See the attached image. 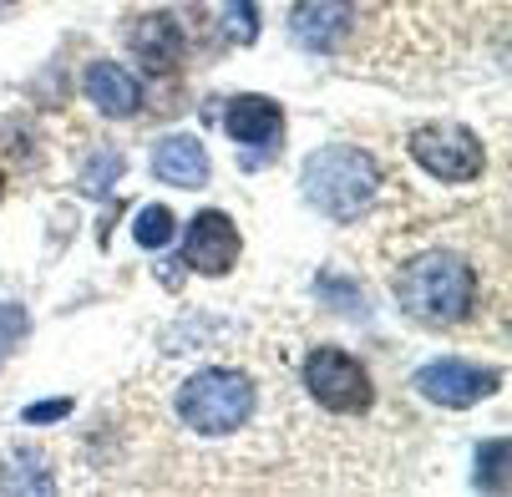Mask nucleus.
Masks as SVG:
<instances>
[{"label":"nucleus","mask_w":512,"mask_h":497,"mask_svg":"<svg viewBox=\"0 0 512 497\" xmlns=\"http://www.w3.org/2000/svg\"><path fill=\"white\" fill-rule=\"evenodd\" d=\"M66 411H71V401H46V406H26V421H56Z\"/></svg>","instance_id":"nucleus-17"},{"label":"nucleus","mask_w":512,"mask_h":497,"mask_svg":"<svg viewBox=\"0 0 512 497\" xmlns=\"http://www.w3.org/2000/svg\"><path fill=\"white\" fill-rule=\"evenodd\" d=\"M87 97H92V107L107 112V117H132V112L142 107L137 77H132L127 66H112V61L87 66Z\"/></svg>","instance_id":"nucleus-11"},{"label":"nucleus","mask_w":512,"mask_h":497,"mask_svg":"<svg viewBox=\"0 0 512 497\" xmlns=\"http://www.w3.org/2000/svg\"><path fill=\"white\" fill-rule=\"evenodd\" d=\"M127 46H132V56H137L142 66H148V71H173V66L183 61V46H188V36H183L178 16H168V11H153V16H142V21L132 26Z\"/></svg>","instance_id":"nucleus-9"},{"label":"nucleus","mask_w":512,"mask_h":497,"mask_svg":"<svg viewBox=\"0 0 512 497\" xmlns=\"http://www.w3.org/2000/svg\"><path fill=\"white\" fill-rule=\"evenodd\" d=\"M350 26H355L350 0H295V11H289V36L305 51H340Z\"/></svg>","instance_id":"nucleus-8"},{"label":"nucleus","mask_w":512,"mask_h":497,"mask_svg":"<svg viewBox=\"0 0 512 497\" xmlns=\"http://www.w3.org/2000/svg\"><path fill=\"white\" fill-rule=\"evenodd\" d=\"M305 386H310V396H315L325 411H335V416H355V411H365V406L376 401L365 366L350 361V355L335 350V345H315V350H310Z\"/></svg>","instance_id":"nucleus-4"},{"label":"nucleus","mask_w":512,"mask_h":497,"mask_svg":"<svg viewBox=\"0 0 512 497\" xmlns=\"http://www.w3.org/2000/svg\"><path fill=\"white\" fill-rule=\"evenodd\" d=\"M117 173H122V158H117V153H97V163L82 173V193L102 198V193H107V183H117Z\"/></svg>","instance_id":"nucleus-15"},{"label":"nucleus","mask_w":512,"mask_h":497,"mask_svg":"<svg viewBox=\"0 0 512 497\" xmlns=\"http://www.w3.org/2000/svg\"><path fill=\"white\" fill-rule=\"evenodd\" d=\"M406 148H411V158L431 178H442V183H472L482 173V163H487L482 142L467 127H457V122H426V127H416Z\"/></svg>","instance_id":"nucleus-5"},{"label":"nucleus","mask_w":512,"mask_h":497,"mask_svg":"<svg viewBox=\"0 0 512 497\" xmlns=\"http://www.w3.org/2000/svg\"><path fill=\"white\" fill-rule=\"evenodd\" d=\"M183 254H188V264H193L198 274H208V279L229 274L234 259H239V229H234V219H229V213H218V208H203L198 219L188 224Z\"/></svg>","instance_id":"nucleus-7"},{"label":"nucleus","mask_w":512,"mask_h":497,"mask_svg":"<svg viewBox=\"0 0 512 497\" xmlns=\"http://www.w3.org/2000/svg\"><path fill=\"white\" fill-rule=\"evenodd\" d=\"M178 416L193 426L198 437H229V432H239V426L254 416V386L239 371L208 366V371L183 381Z\"/></svg>","instance_id":"nucleus-3"},{"label":"nucleus","mask_w":512,"mask_h":497,"mask_svg":"<svg viewBox=\"0 0 512 497\" xmlns=\"http://www.w3.org/2000/svg\"><path fill=\"white\" fill-rule=\"evenodd\" d=\"M305 198L330 213V219H355V213L371 208L376 188H381V168L365 158L360 148H325L305 163V178H300Z\"/></svg>","instance_id":"nucleus-2"},{"label":"nucleus","mask_w":512,"mask_h":497,"mask_svg":"<svg viewBox=\"0 0 512 497\" xmlns=\"http://www.w3.org/2000/svg\"><path fill=\"white\" fill-rule=\"evenodd\" d=\"M497 381H502L497 371L472 366V361H431V366L416 371V391H421L426 401H436V406H452V411L477 406L482 396L497 391Z\"/></svg>","instance_id":"nucleus-6"},{"label":"nucleus","mask_w":512,"mask_h":497,"mask_svg":"<svg viewBox=\"0 0 512 497\" xmlns=\"http://www.w3.org/2000/svg\"><path fill=\"white\" fill-rule=\"evenodd\" d=\"M396 300L421 325H462L477 305V274L462 254L431 249L396 274Z\"/></svg>","instance_id":"nucleus-1"},{"label":"nucleus","mask_w":512,"mask_h":497,"mask_svg":"<svg viewBox=\"0 0 512 497\" xmlns=\"http://www.w3.org/2000/svg\"><path fill=\"white\" fill-rule=\"evenodd\" d=\"M477 472H482V487H492V492H507V442L497 437V442H487L482 452H477Z\"/></svg>","instance_id":"nucleus-14"},{"label":"nucleus","mask_w":512,"mask_h":497,"mask_svg":"<svg viewBox=\"0 0 512 497\" xmlns=\"http://www.w3.org/2000/svg\"><path fill=\"white\" fill-rule=\"evenodd\" d=\"M0 193H6V173H0Z\"/></svg>","instance_id":"nucleus-18"},{"label":"nucleus","mask_w":512,"mask_h":497,"mask_svg":"<svg viewBox=\"0 0 512 497\" xmlns=\"http://www.w3.org/2000/svg\"><path fill=\"white\" fill-rule=\"evenodd\" d=\"M137 244L142 249H163L168 239H173V208H163V203H153V208H142L137 213Z\"/></svg>","instance_id":"nucleus-13"},{"label":"nucleus","mask_w":512,"mask_h":497,"mask_svg":"<svg viewBox=\"0 0 512 497\" xmlns=\"http://www.w3.org/2000/svg\"><path fill=\"white\" fill-rule=\"evenodd\" d=\"M229 26L239 36V46H249L259 36V11H254V0H229Z\"/></svg>","instance_id":"nucleus-16"},{"label":"nucleus","mask_w":512,"mask_h":497,"mask_svg":"<svg viewBox=\"0 0 512 497\" xmlns=\"http://www.w3.org/2000/svg\"><path fill=\"white\" fill-rule=\"evenodd\" d=\"M153 173L173 188H203L208 183V153H203V142L188 137V132H173L163 137L158 148H153Z\"/></svg>","instance_id":"nucleus-10"},{"label":"nucleus","mask_w":512,"mask_h":497,"mask_svg":"<svg viewBox=\"0 0 512 497\" xmlns=\"http://www.w3.org/2000/svg\"><path fill=\"white\" fill-rule=\"evenodd\" d=\"M224 127L234 142H249V148H264V142H279V127H284V112L269 102V97H234L229 112H224Z\"/></svg>","instance_id":"nucleus-12"}]
</instances>
